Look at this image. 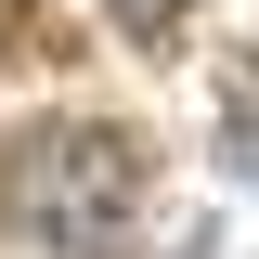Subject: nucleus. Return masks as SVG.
<instances>
[{
	"label": "nucleus",
	"instance_id": "f257e3e1",
	"mask_svg": "<svg viewBox=\"0 0 259 259\" xmlns=\"http://www.w3.org/2000/svg\"><path fill=\"white\" fill-rule=\"evenodd\" d=\"M143 130L130 117H26L0 143V233H26L39 259H104L143 207Z\"/></svg>",
	"mask_w": 259,
	"mask_h": 259
},
{
	"label": "nucleus",
	"instance_id": "f03ea898",
	"mask_svg": "<svg viewBox=\"0 0 259 259\" xmlns=\"http://www.w3.org/2000/svg\"><path fill=\"white\" fill-rule=\"evenodd\" d=\"M104 26H117L130 52H156V65H168V52H182V26H194V0H104Z\"/></svg>",
	"mask_w": 259,
	"mask_h": 259
}]
</instances>
